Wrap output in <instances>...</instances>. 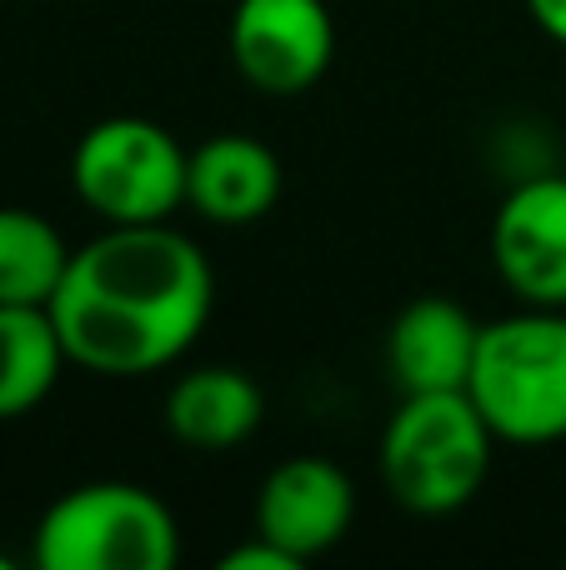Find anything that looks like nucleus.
Instances as JSON below:
<instances>
[{
  "label": "nucleus",
  "mask_w": 566,
  "mask_h": 570,
  "mask_svg": "<svg viewBox=\"0 0 566 570\" xmlns=\"http://www.w3.org/2000/svg\"><path fill=\"white\" fill-rule=\"evenodd\" d=\"M491 261L521 305H566V176L507 190L491 220Z\"/></svg>",
  "instance_id": "nucleus-7"
},
{
  "label": "nucleus",
  "mask_w": 566,
  "mask_h": 570,
  "mask_svg": "<svg viewBox=\"0 0 566 570\" xmlns=\"http://www.w3.org/2000/svg\"><path fill=\"white\" fill-rule=\"evenodd\" d=\"M221 570H301V561L281 551L276 541L256 535V541H246V546H236V551L221 556Z\"/></svg>",
  "instance_id": "nucleus-14"
},
{
  "label": "nucleus",
  "mask_w": 566,
  "mask_h": 570,
  "mask_svg": "<svg viewBox=\"0 0 566 570\" xmlns=\"http://www.w3.org/2000/svg\"><path fill=\"white\" fill-rule=\"evenodd\" d=\"M30 556L40 570H170L180 525L146 485L90 481L46 505Z\"/></svg>",
  "instance_id": "nucleus-4"
},
{
  "label": "nucleus",
  "mask_w": 566,
  "mask_h": 570,
  "mask_svg": "<svg viewBox=\"0 0 566 570\" xmlns=\"http://www.w3.org/2000/svg\"><path fill=\"white\" fill-rule=\"evenodd\" d=\"M527 10L557 46H566V0H527Z\"/></svg>",
  "instance_id": "nucleus-15"
},
{
  "label": "nucleus",
  "mask_w": 566,
  "mask_h": 570,
  "mask_svg": "<svg viewBox=\"0 0 566 570\" xmlns=\"http://www.w3.org/2000/svg\"><path fill=\"white\" fill-rule=\"evenodd\" d=\"M226 46L261 96H301L331 70L336 20L326 0H236Z\"/></svg>",
  "instance_id": "nucleus-6"
},
{
  "label": "nucleus",
  "mask_w": 566,
  "mask_h": 570,
  "mask_svg": "<svg viewBox=\"0 0 566 570\" xmlns=\"http://www.w3.org/2000/svg\"><path fill=\"white\" fill-rule=\"evenodd\" d=\"M0 6H6V0H0Z\"/></svg>",
  "instance_id": "nucleus-17"
},
{
  "label": "nucleus",
  "mask_w": 566,
  "mask_h": 570,
  "mask_svg": "<svg viewBox=\"0 0 566 570\" xmlns=\"http://www.w3.org/2000/svg\"><path fill=\"white\" fill-rule=\"evenodd\" d=\"M281 200V160L256 136H211L186 160V206L211 226H251Z\"/></svg>",
  "instance_id": "nucleus-10"
},
{
  "label": "nucleus",
  "mask_w": 566,
  "mask_h": 570,
  "mask_svg": "<svg viewBox=\"0 0 566 570\" xmlns=\"http://www.w3.org/2000/svg\"><path fill=\"white\" fill-rule=\"evenodd\" d=\"M66 266V236L40 210L0 206V305H50Z\"/></svg>",
  "instance_id": "nucleus-13"
},
{
  "label": "nucleus",
  "mask_w": 566,
  "mask_h": 570,
  "mask_svg": "<svg viewBox=\"0 0 566 570\" xmlns=\"http://www.w3.org/2000/svg\"><path fill=\"white\" fill-rule=\"evenodd\" d=\"M266 421V395L236 365H196L166 395V431L191 451H231Z\"/></svg>",
  "instance_id": "nucleus-11"
},
{
  "label": "nucleus",
  "mask_w": 566,
  "mask_h": 570,
  "mask_svg": "<svg viewBox=\"0 0 566 570\" xmlns=\"http://www.w3.org/2000/svg\"><path fill=\"white\" fill-rule=\"evenodd\" d=\"M70 365L50 305H0V421L30 415Z\"/></svg>",
  "instance_id": "nucleus-12"
},
{
  "label": "nucleus",
  "mask_w": 566,
  "mask_h": 570,
  "mask_svg": "<svg viewBox=\"0 0 566 570\" xmlns=\"http://www.w3.org/2000/svg\"><path fill=\"white\" fill-rule=\"evenodd\" d=\"M357 521V485L326 455H291L261 481L256 535L276 541L301 566L336 551Z\"/></svg>",
  "instance_id": "nucleus-8"
},
{
  "label": "nucleus",
  "mask_w": 566,
  "mask_h": 570,
  "mask_svg": "<svg viewBox=\"0 0 566 570\" xmlns=\"http://www.w3.org/2000/svg\"><path fill=\"white\" fill-rule=\"evenodd\" d=\"M481 325L451 295H417L401 305L387 331V371L401 395L421 391H467L477 361Z\"/></svg>",
  "instance_id": "nucleus-9"
},
{
  "label": "nucleus",
  "mask_w": 566,
  "mask_h": 570,
  "mask_svg": "<svg viewBox=\"0 0 566 570\" xmlns=\"http://www.w3.org/2000/svg\"><path fill=\"white\" fill-rule=\"evenodd\" d=\"M211 305V261L170 220L110 226L70 250L66 281L50 295L70 365L110 381H140L176 365L201 341Z\"/></svg>",
  "instance_id": "nucleus-1"
},
{
  "label": "nucleus",
  "mask_w": 566,
  "mask_h": 570,
  "mask_svg": "<svg viewBox=\"0 0 566 570\" xmlns=\"http://www.w3.org/2000/svg\"><path fill=\"white\" fill-rule=\"evenodd\" d=\"M186 160L191 150L166 126L110 116L76 140L70 186L106 226H156L186 206Z\"/></svg>",
  "instance_id": "nucleus-5"
},
{
  "label": "nucleus",
  "mask_w": 566,
  "mask_h": 570,
  "mask_svg": "<svg viewBox=\"0 0 566 570\" xmlns=\"http://www.w3.org/2000/svg\"><path fill=\"white\" fill-rule=\"evenodd\" d=\"M467 395L497 441H566V305H521L481 325Z\"/></svg>",
  "instance_id": "nucleus-2"
},
{
  "label": "nucleus",
  "mask_w": 566,
  "mask_h": 570,
  "mask_svg": "<svg viewBox=\"0 0 566 570\" xmlns=\"http://www.w3.org/2000/svg\"><path fill=\"white\" fill-rule=\"evenodd\" d=\"M497 435L467 391H421L381 431V481L411 515H451L481 495Z\"/></svg>",
  "instance_id": "nucleus-3"
},
{
  "label": "nucleus",
  "mask_w": 566,
  "mask_h": 570,
  "mask_svg": "<svg viewBox=\"0 0 566 570\" xmlns=\"http://www.w3.org/2000/svg\"><path fill=\"white\" fill-rule=\"evenodd\" d=\"M0 570H10V556H0Z\"/></svg>",
  "instance_id": "nucleus-16"
}]
</instances>
